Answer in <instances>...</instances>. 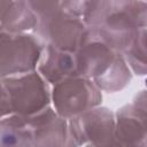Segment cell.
<instances>
[{
    "label": "cell",
    "mask_w": 147,
    "mask_h": 147,
    "mask_svg": "<svg viewBox=\"0 0 147 147\" xmlns=\"http://www.w3.org/2000/svg\"><path fill=\"white\" fill-rule=\"evenodd\" d=\"M26 118L32 129L34 147H79L70 119L60 116L52 106Z\"/></svg>",
    "instance_id": "6"
},
{
    "label": "cell",
    "mask_w": 147,
    "mask_h": 147,
    "mask_svg": "<svg viewBox=\"0 0 147 147\" xmlns=\"http://www.w3.org/2000/svg\"><path fill=\"white\" fill-rule=\"evenodd\" d=\"M137 76H147V29H139L130 47L122 54Z\"/></svg>",
    "instance_id": "14"
},
{
    "label": "cell",
    "mask_w": 147,
    "mask_h": 147,
    "mask_svg": "<svg viewBox=\"0 0 147 147\" xmlns=\"http://www.w3.org/2000/svg\"><path fill=\"white\" fill-rule=\"evenodd\" d=\"M46 44L34 33L0 32V77L37 71Z\"/></svg>",
    "instance_id": "3"
},
{
    "label": "cell",
    "mask_w": 147,
    "mask_h": 147,
    "mask_svg": "<svg viewBox=\"0 0 147 147\" xmlns=\"http://www.w3.org/2000/svg\"><path fill=\"white\" fill-rule=\"evenodd\" d=\"M118 54L98 37L95 29L87 28L85 39L75 54L78 76L95 80L109 69Z\"/></svg>",
    "instance_id": "8"
},
{
    "label": "cell",
    "mask_w": 147,
    "mask_h": 147,
    "mask_svg": "<svg viewBox=\"0 0 147 147\" xmlns=\"http://www.w3.org/2000/svg\"><path fill=\"white\" fill-rule=\"evenodd\" d=\"M123 6L138 29H147V2L123 0Z\"/></svg>",
    "instance_id": "15"
},
{
    "label": "cell",
    "mask_w": 147,
    "mask_h": 147,
    "mask_svg": "<svg viewBox=\"0 0 147 147\" xmlns=\"http://www.w3.org/2000/svg\"><path fill=\"white\" fill-rule=\"evenodd\" d=\"M38 17L24 0H1L0 1V32L16 34L34 31Z\"/></svg>",
    "instance_id": "11"
},
{
    "label": "cell",
    "mask_w": 147,
    "mask_h": 147,
    "mask_svg": "<svg viewBox=\"0 0 147 147\" xmlns=\"http://www.w3.org/2000/svg\"><path fill=\"white\" fill-rule=\"evenodd\" d=\"M132 79V71L130 70L124 56L119 53L109 69L99 78L93 80L101 92L115 93L125 88Z\"/></svg>",
    "instance_id": "13"
},
{
    "label": "cell",
    "mask_w": 147,
    "mask_h": 147,
    "mask_svg": "<svg viewBox=\"0 0 147 147\" xmlns=\"http://www.w3.org/2000/svg\"><path fill=\"white\" fill-rule=\"evenodd\" d=\"M95 29L98 37L111 49L123 54L132 44L139 30L126 13L123 0L111 1L103 22Z\"/></svg>",
    "instance_id": "7"
},
{
    "label": "cell",
    "mask_w": 147,
    "mask_h": 147,
    "mask_svg": "<svg viewBox=\"0 0 147 147\" xmlns=\"http://www.w3.org/2000/svg\"><path fill=\"white\" fill-rule=\"evenodd\" d=\"M0 147H34L32 129L26 117L20 115L1 117Z\"/></svg>",
    "instance_id": "12"
},
{
    "label": "cell",
    "mask_w": 147,
    "mask_h": 147,
    "mask_svg": "<svg viewBox=\"0 0 147 147\" xmlns=\"http://www.w3.org/2000/svg\"><path fill=\"white\" fill-rule=\"evenodd\" d=\"M116 132L122 147H147V114L133 103L117 109Z\"/></svg>",
    "instance_id": "9"
},
{
    "label": "cell",
    "mask_w": 147,
    "mask_h": 147,
    "mask_svg": "<svg viewBox=\"0 0 147 147\" xmlns=\"http://www.w3.org/2000/svg\"><path fill=\"white\" fill-rule=\"evenodd\" d=\"M37 71L53 87L68 78L78 76L76 55L46 45Z\"/></svg>",
    "instance_id": "10"
},
{
    "label": "cell",
    "mask_w": 147,
    "mask_h": 147,
    "mask_svg": "<svg viewBox=\"0 0 147 147\" xmlns=\"http://www.w3.org/2000/svg\"><path fill=\"white\" fill-rule=\"evenodd\" d=\"M79 147H122L116 132V117L107 107H95L70 118Z\"/></svg>",
    "instance_id": "5"
},
{
    "label": "cell",
    "mask_w": 147,
    "mask_h": 147,
    "mask_svg": "<svg viewBox=\"0 0 147 147\" xmlns=\"http://www.w3.org/2000/svg\"><path fill=\"white\" fill-rule=\"evenodd\" d=\"M38 17L34 33L46 45L57 49L74 53L80 48L87 26L82 18L68 14L61 1H29Z\"/></svg>",
    "instance_id": "1"
},
{
    "label": "cell",
    "mask_w": 147,
    "mask_h": 147,
    "mask_svg": "<svg viewBox=\"0 0 147 147\" xmlns=\"http://www.w3.org/2000/svg\"><path fill=\"white\" fill-rule=\"evenodd\" d=\"M102 92L87 78L77 76L68 78L52 87V107L64 118H74L99 107Z\"/></svg>",
    "instance_id": "4"
},
{
    "label": "cell",
    "mask_w": 147,
    "mask_h": 147,
    "mask_svg": "<svg viewBox=\"0 0 147 147\" xmlns=\"http://www.w3.org/2000/svg\"><path fill=\"white\" fill-rule=\"evenodd\" d=\"M132 103L147 114V90H142L139 93H137L133 98Z\"/></svg>",
    "instance_id": "16"
},
{
    "label": "cell",
    "mask_w": 147,
    "mask_h": 147,
    "mask_svg": "<svg viewBox=\"0 0 147 147\" xmlns=\"http://www.w3.org/2000/svg\"><path fill=\"white\" fill-rule=\"evenodd\" d=\"M51 106L52 85L38 71L1 78V117H31Z\"/></svg>",
    "instance_id": "2"
},
{
    "label": "cell",
    "mask_w": 147,
    "mask_h": 147,
    "mask_svg": "<svg viewBox=\"0 0 147 147\" xmlns=\"http://www.w3.org/2000/svg\"><path fill=\"white\" fill-rule=\"evenodd\" d=\"M146 145H147V142H146Z\"/></svg>",
    "instance_id": "17"
}]
</instances>
